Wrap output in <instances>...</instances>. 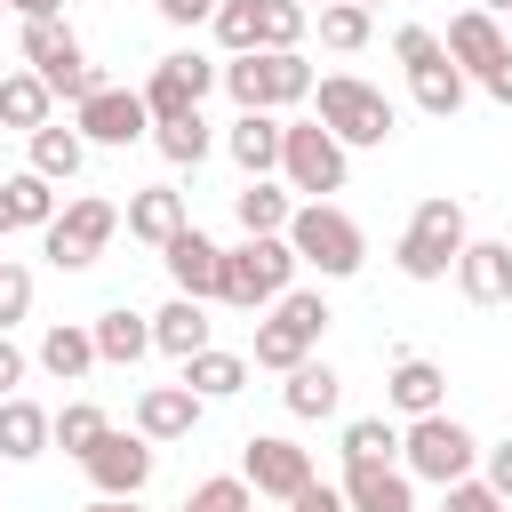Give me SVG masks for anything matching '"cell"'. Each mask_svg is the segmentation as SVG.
I'll use <instances>...</instances> for the list:
<instances>
[{
  "mask_svg": "<svg viewBox=\"0 0 512 512\" xmlns=\"http://www.w3.org/2000/svg\"><path fill=\"white\" fill-rule=\"evenodd\" d=\"M288 248H296V264H312L320 280H352L360 264H368V240H360V224L336 208V200H304L296 216H288V232H280Z\"/></svg>",
  "mask_w": 512,
  "mask_h": 512,
  "instance_id": "cell-1",
  "label": "cell"
},
{
  "mask_svg": "<svg viewBox=\"0 0 512 512\" xmlns=\"http://www.w3.org/2000/svg\"><path fill=\"white\" fill-rule=\"evenodd\" d=\"M216 80L232 88V104L240 112H280V104H304L312 96V64L296 56V48H248V56H232V64H216Z\"/></svg>",
  "mask_w": 512,
  "mask_h": 512,
  "instance_id": "cell-2",
  "label": "cell"
},
{
  "mask_svg": "<svg viewBox=\"0 0 512 512\" xmlns=\"http://www.w3.org/2000/svg\"><path fill=\"white\" fill-rule=\"evenodd\" d=\"M296 288V248L288 240H240L224 248V272H216V304H240V312H264Z\"/></svg>",
  "mask_w": 512,
  "mask_h": 512,
  "instance_id": "cell-3",
  "label": "cell"
},
{
  "mask_svg": "<svg viewBox=\"0 0 512 512\" xmlns=\"http://www.w3.org/2000/svg\"><path fill=\"white\" fill-rule=\"evenodd\" d=\"M320 128L352 152V144H384L392 128H400V104L384 96V88H368V80H352V72H328L320 80Z\"/></svg>",
  "mask_w": 512,
  "mask_h": 512,
  "instance_id": "cell-4",
  "label": "cell"
},
{
  "mask_svg": "<svg viewBox=\"0 0 512 512\" xmlns=\"http://www.w3.org/2000/svg\"><path fill=\"white\" fill-rule=\"evenodd\" d=\"M464 208L448 200V192H432V200H416V216H408V232H400V272L408 280H448L456 272V256H464Z\"/></svg>",
  "mask_w": 512,
  "mask_h": 512,
  "instance_id": "cell-5",
  "label": "cell"
},
{
  "mask_svg": "<svg viewBox=\"0 0 512 512\" xmlns=\"http://www.w3.org/2000/svg\"><path fill=\"white\" fill-rule=\"evenodd\" d=\"M16 48H24V64H32V80L48 88V96H96L104 80H96V64L80 56V40H72V24L64 16H40V24H24L16 32Z\"/></svg>",
  "mask_w": 512,
  "mask_h": 512,
  "instance_id": "cell-6",
  "label": "cell"
},
{
  "mask_svg": "<svg viewBox=\"0 0 512 512\" xmlns=\"http://www.w3.org/2000/svg\"><path fill=\"white\" fill-rule=\"evenodd\" d=\"M328 320H336V312H328L320 288H288V296L272 304V320L256 328V368H280V376H288L296 360H312V344L328 336Z\"/></svg>",
  "mask_w": 512,
  "mask_h": 512,
  "instance_id": "cell-7",
  "label": "cell"
},
{
  "mask_svg": "<svg viewBox=\"0 0 512 512\" xmlns=\"http://www.w3.org/2000/svg\"><path fill=\"white\" fill-rule=\"evenodd\" d=\"M120 232V208L112 200H96V192H80V200H64L48 224H40V248H48V264L56 272H88L96 256H104V240Z\"/></svg>",
  "mask_w": 512,
  "mask_h": 512,
  "instance_id": "cell-8",
  "label": "cell"
},
{
  "mask_svg": "<svg viewBox=\"0 0 512 512\" xmlns=\"http://www.w3.org/2000/svg\"><path fill=\"white\" fill-rule=\"evenodd\" d=\"M400 456H408V480H432V488H448V480H472V464H480V440L440 408V416H416L408 432H400Z\"/></svg>",
  "mask_w": 512,
  "mask_h": 512,
  "instance_id": "cell-9",
  "label": "cell"
},
{
  "mask_svg": "<svg viewBox=\"0 0 512 512\" xmlns=\"http://www.w3.org/2000/svg\"><path fill=\"white\" fill-rule=\"evenodd\" d=\"M280 176H288V192L328 200V192H344V144L320 120H280Z\"/></svg>",
  "mask_w": 512,
  "mask_h": 512,
  "instance_id": "cell-10",
  "label": "cell"
},
{
  "mask_svg": "<svg viewBox=\"0 0 512 512\" xmlns=\"http://www.w3.org/2000/svg\"><path fill=\"white\" fill-rule=\"evenodd\" d=\"M240 480H248V496H272V504H288L304 480H320L312 472V448H296V440H280V432H256L248 448H240Z\"/></svg>",
  "mask_w": 512,
  "mask_h": 512,
  "instance_id": "cell-11",
  "label": "cell"
},
{
  "mask_svg": "<svg viewBox=\"0 0 512 512\" xmlns=\"http://www.w3.org/2000/svg\"><path fill=\"white\" fill-rule=\"evenodd\" d=\"M216 88V64L208 56H192V48H176V56H160L152 64V80L136 88L144 96V112L152 120H184V112H200V96Z\"/></svg>",
  "mask_w": 512,
  "mask_h": 512,
  "instance_id": "cell-12",
  "label": "cell"
},
{
  "mask_svg": "<svg viewBox=\"0 0 512 512\" xmlns=\"http://www.w3.org/2000/svg\"><path fill=\"white\" fill-rule=\"evenodd\" d=\"M80 464H88L96 496H136V488L152 480V440H144V432H104Z\"/></svg>",
  "mask_w": 512,
  "mask_h": 512,
  "instance_id": "cell-13",
  "label": "cell"
},
{
  "mask_svg": "<svg viewBox=\"0 0 512 512\" xmlns=\"http://www.w3.org/2000/svg\"><path fill=\"white\" fill-rule=\"evenodd\" d=\"M80 144H136L144 128H152V112H144V96L136 88H96V96H80Z\"/></svg>",
  "mask_w": 512,
  "mask_h": 512,
  "instance_id": "cell-14",
  "label": "cell"
},
{
  "mask_svg": "<svg viewBox=\"0 0 512 512\" xmlns=\"http://www.w3.org/2000/svg\"><path fill=\"white\" fill-rule=\"evenodd\" d=\"M440 48H448V64H456L464 80H488V72H496V64L512 56L504 24H496V16H480V8H464V16L448 24V40H440Z\"/></svg>",
  "mask_w": 512,
  "mask_h": 512,
  "instance_id": "cell-15",
  "label": "cell"
},
{
  "mask_svg": "<svg viewBox=\"0 0 512 512\" xmlns=\"http://www.w3.org/2000/svg\"><path fill=\"white\" fill-rule=\"evenodd\" d=\"M160 256H168V280H176V296H192V304H208V296H216L224 248H216L208 232H192V224H184V232H176V240H168Z\"/></svg>",
  "mask_w": 512,
  "mask_h": 512,
  "instance_id": "cell-16",
  "label": "cell"
},
{
  "mask_svg": "<svg viewBox=\"0 0 512 512\" xmlns=\"http://www.w3.org/2000/svg\"><path fill=\"white\" fill-rule=\"evenodd\" d=\"M456 288H464L472 304H512V240H464Z\"/></svg>",
  "mask_w": 512,
  "mask_h": 512,
  "instance_id": "cell-17",
  "label": "cell"
},
{
  "mask_svg": "<svg viewBox=\"0 0 512 512\" xmlns=\"http://www.w3.org/2000/svg\"><path fill=\"white\" fill-rule=\"evenodd\" d=\"M336 488H344V512H416V488L392 464H344Z\"/></svg>",
  "mask_w": 512,
  "mask_h": 512,
  "instance_id": "cell-18",
  "label": "cell"
},
{
  "mask_svg": "<svg viewBox=\"0 0 512 512\" xmlns=\"http://www.w3.org/2000/svg\"><path fill=\"white\" fill-rule=\"evenodd\" d=\"M120 224H128L144 248H168V240L184 232V192H168V184H144V192H128Z\"/></svg>",
  "mask_w": 512,
  "mask_h": 512,
  "instance_id": "cell-19",
  "label": "cell"
},
{
  "mask_svg": "<svg viewBox=\"0 0 512 512\" xmlns=\"http://www.w3.org/2000/svg\"><path fill=\"white\" fill-rule=\"evenodd\" d=\"M88 344H96V360L136 368V360L152 352V320H144V312H128V304H112V312H96V320H88Z\"/></svg>",
  "mask_w": 512,
  "mask_h": 512,
  "instance_id": "cell-20",
  "label": "cell"
},
{
  "mask_svg": "<svg viewBox=\"0 0 512 512\" xmlns=\"http://www.w3.org/2000/svg\"><path fill=\"white\" fill-rule=\"evenodd\" d=\"M384 400H392L408 424H416V416H440V400H448V376H440L432 360H416V352H408V360H392V376H384Z\"/></svg>",
  "mask_w": 512,
  "mask_h": 512,
  "instance_id": "cell-21",
  "label": "cell"
},
{
  "mask_svg": "<svg viewBox=\"0 0 512 512\" xmlns=\"http://www.w3.org/2000/svg\"><path fill=\"white\" fill-rule=\"evenodd\" d=\"M200 424V400L184 392V384H152V392H136V432L144 440H184Z\"/></svg>",
  "mask_w": 512,
  "mask_h": 512,
  "instance_id": "cell-22",
  "label": "cell"
},
{
  "mask_svg": "<svg viewBox=\"0 0 512 512\" xmlns=\"http://www.w3.org/2000/svg\"><path fill=\"white\" fill-rule=\"evenodd\" d=\"M152 352H176V360L208 352V304H192V296H168V304L152 312Z\"/></svg>",
  "mask_w": 512,
  "mask_h": 512,
  "instance_id": "cell-23",
  "label": "cell"
},
{
  "mask_svg": "<svg viewBox=\"0 0 512 512\" xmlns=\"http://www.w3.org/2000/svg\"><path fill=\"white\" fill-rule=\"evenodd\" d=\"M280 400H288V416H336V400H344V376L328 368V360H296L288 368V384H280Z\"/></svg>",
  "mask_w": 512,
  "mask_h": 512,
  "instance_id": "cell-24",
  "label": "cell"
},
{
  "mask_svg": "<svg viewBox=\"0 0 512 512\" xmlns=\"http://www.w3.org/2000/svg\"><path fill=\"white\" fill-rule=\"evenodd\" d=\"M40 448H48V408L24 400V392H8V400H0V456H8V464H32Z\"/></svg>",
  "mask_w": 512,
  "mask_h": 512,
  "instance_id": "cell-25",
  "label": "cell"
},
{
  "mask_svg": "<svg viewBox=\"0 0 512 512\" xmlns=\"http://www.w3.org/2000/svg\"><path fill=\"white\" fill-rule=\"evenodd\" d=\"M56 216V184L48 176H0V232H32V224H48Z\"/></svg>",
  "mask_w": 512,
  "mask_h": 512,
  "instance_id": "cell-26",
  "label": "cell"
},
{
  "mask_svg": "<svg viewBox=\"0 0 512 512\" xmlns=\"http://www.w3.org/2000/svg\"><path fill=\"white\" fill-rule=\"evenodd\" d=\"M224 152H232L248 176H272V168H280V120H272V112H240L232 136H224Z\"/></svg>",
  "mask_w": 512,
  "mask_h": 512,
  "instance_id": "cell-27",
  "label": "cell"
},
{
  "mask_svg": "<svg viewBox=\"0 0 512 512\" xmlns=\"http://www.w3.org/2000/svg\"><path fill=\"white\" fill-rule=\"evenodd\" d=\"M240 384H248V360H240V352H216V344H208V352L184 360V392H192V400H232Z\"/></svg>",
  "mask_w": 512,
  "mask_h": 512,
  "instance_id": "cell-28",
  "label": "cell"
},
{
  "mask_svg": "<svg viewBox=\"0 0 512 512\" xmlns=\"http://www.w3.org/2000/svg\"><path fill=\"white\" fill-rule=\"evenodd\" d=\"M408 88H416V104H424L432 120H456V112H464V88H472V80H464V72H456L448 56H432V64H416V72H408Z\"/></svg>",
  "mask_w": 512,
  "mask_h": 512,
  "instance_id": "cell-29",
  "label": "cell"
},
{
  "mask_svg": "<svg viewBox=\"0 0 512 512\" xmlns=\"http://www.w3.org/2000/svg\"><path fill=\"white\" fill-rule=\"evenodd\" d=\"M80 160H88V144H80V128H32V176H48V184H72L80 176Z\"/></svg>",
  "mask_w": 512,
  "mask_h": 512,
  "instance_id": "cell-30",
  "label": "cell"
},
{
  "mask_svg": "<svg viewBox=\"0 0 512 512\" xmlns=\"http://www.w3.org/2000/svg\"><path fill=\"white\" fill-rule=\"evenodd\" d=\"M232 216H240V232H248V240H280L296 208H288V192H272L264 176H248V192L232 200Z\"/></svg>",
  "mask_w": 512,
  "mask_h": 512,
  "instance_id": "cell-31",
  "label": "cell"
},
{
  "mask_svg": "<svg viewBox=\"0 0 512 512\" xmlns=\"http://www.w3.org/2000/svg\"><path fill=\"white\" fill-rule=\"evenodd\" d=\"M104 432H112V424H104V408H96V400H64V408L48 416V448H64V456H88Z\"/></svg>",
  "mask_w": 512,
  "mask_h": 512,
  "instance_id": "cell-32",
  "label": "cell"
},
{
  "mask_svg": "<svg viewBox=\"0 0 512 512\" xmlns=\"http://www.w3.org/2000/svg\"><path fill=\"white\" fill-rule=\"evenodd\" d=\"M40 368H48L56 384H80V376L96 368V344H88V328H48V336H40Z\"/></svg>",
  "mask_w": 512,
  "mask_h": 512,
  "instance_id": "cell-33",
  "label": "cell"
},
{
  "mask_svg": "<svg viewBox=\"0 0 512 512\" xmlns=\"http://www.w3.org/2000/svg\"><path fill=\"white\" fill-rule=\"evenodd\" d=\"M48 104H56V96H48L32 72H8V80H0V128H24V136H32V128H48Z\"/></svg>",
  "mask_w": 512,
  "mask_h": 512,
  "instance_id": "cell-34",
  "label": "cell"
},
{
  "mask_svg": "<svg viewBox=\"0 0 512 512\" xmlns=\"http://www.w3.org/2000/svg\"><path fill=\"white\" fill-rule=\"evenodd\" d=\"M152 144H160V160L200 168V160H208V120H200V112H184V120H152Z\"/></svg>",
  "mask_w": 512,
  "mask_h": 512,
  "instance_id": "cell-35",
  "label": "cell"
},
{
  "mask_svg": "<svg viewBox=\"0 0 512 512\" xmlns=\"http://www.w3.org/2000/svg\"><path fill=\"white\" fill-rule=\"evenodd\" d=\"M304 24H312V8L304 0H256V48H296L304 40Z\"/></svg>",
  "mask_w": 512,
  "mask_h": 512,
  "instance_id": "cell-36",
  "label": "cell"
},
{
  "mask_svg": "<svg viewBox=\"0 0 512 512\" xmlns=\"http://www.w3.org/2000/svg\"><path fill=\"white\" fill-rule=\"evenodd\" d=\"M400 456V432L384 416H352L344 424V464H392Z\"/></svg>",
  "mask_w": 512,
  "mask_h": 512,
  "instance_id": "cell-37",
  "label": "cell"
},
{
  "mask_svg": "<svg viewBox=\"0 0 512 512\" xmlns=\"http://www.w3.org/2000/svg\"><path fill=\"white\" fill-rule=\"evenodd\" d=\"M184 512H256V496H248L240 472H216V480H200V488L184 496Z\"/></svg>",
  "mask_w": 512,
  "mask_h": 512,
  "instance_id": "cell-38",
  "label": "cell"
},
{
  "mask_svg": "<svg viewBox=\"0 0 512 512\" xmlns=\"http://www.w3.org/2000/svg\"><path fill=\"white\" fill-rule=\"evenodd\" d=\"M312 16H320V40L344 48V56L368 40V8H352V0H328V8H312Z\"/></svg>",
  "mask_w": 512,
  "mask_h": 512,
  "instance_id": "cell-39",
  "label": "cell"
},
{
  "mask_svg": "<svg viewBox=\"0 0 512 512\" xmlns=\"http://www.w3.org/2000/svg\"><path fill=\"white\" fill-rule=\"evenodd\" d=\"M208 24H216V40H224L232 56H248V48H256V0H216V16H208Z\"/></svg>",
  "mask_w": 512,
  "mask_h": 512,
  "instance_id": "cell-40",
  "label": "cell"
},
{
  "mask_svg": "<svg viewBox=\"0 0 512 512\" xmlns=\"http://www.w3.org/2000/svg\"><path fill=\"white\" fill-rule=\"evenodd\" d=\"M440 512H512V504L472 472V480H448V488H440Z\"/></svg>",
  "mask_w": 512,
  "mask_h": 512,
  "instance_id": "cell-41",
  "label": "cell"
},
{
  "mask_svg": "<svg viewBox=\"0 0 512 512\" xmlns=\"http://www.w3.org/2000/svg\"><path fill=\"white\" fill-rule=\"evenodd\" d=\"M24 312H32V272H24V264H0V336H8Z\"/></svg>",
  "mask_w": 512,
  "mask_h": 512,
  "instance_id": "cell-42",
  "label": "cell"
},
{
  "mask_svg": "<svg viewBox=\"0 0 512 512\" xmlns=\"http://www.w3.org/2000/svg\"><path fill=\"white\" fill-rule=\"evenodd\" d=\"M392 56L416 72V64H432V56H448V48H440V32H424V24H400V32H392Z\"/></svg>",
  "mask_w": 512,
  "mask_h": 512,
  "instance_id": "cell-43",
  "label": "cell"
},
{
  "mask_svg": "<svg viewBox=\"0 0 512 512\" xmlns=\"http://www.w3.org/2000/svg\"><path fill=\"white\" fill-rule=\"evenodd\" d=\"M480 480L512 504V440H496V448H480Z\"/></svg>",
  "mask_w": 512,
  "mask_h": 512,
  "instance_id": "cell-44",
  "label": "cell"
},
{
  "mask_svg": "<svg viewBox=\"0 0 512 512\" xmlns=\"http://www.w3.org/2000/svg\"><path fill=\"white\" fill-rule=\"evenodd\" d=\"M288 512H344V488H328V480H304V488L288 496Z\"/></svg>",
  "mask_w": 512,
  "mask_h": 512,
  "instance_id": "cell-45",
  "label": "cell"
},
{
  "mask_svg": "<svg viewBox=\"0 0 512 512\" xmlns=\"http://www.w3.org/2000/svg\"><path fill=\"white\" fill-rule=\"evenodd\" d=\"M152 8H160L168 24H208V16H216V0H152Z\"/></svg>",
  "mask_w": 512,
  "mask_h": 512,
  "instance_id": "cell-46",
  "label": "cell"
},
{
  "mask_svg": "<svg viewBox=\"0 0 512 512\" xmlns=\"http://www.w3.org/2000/svg\"><path fill=\"white\" fill-rule=\"evenodd\" d=\"M16 384H24V352H16V344H8V336H0V400H8V392H16Z\"/></svg>",
  "mask_w": 512,
  "mask_h": 512,
  "instance_id": "cell-47",
  "label": "cell"
},
{
  "mask_svg": "<svg viewBox=\"0 0 512 512\" xmlns=\"http://www.w3.org/2000/svg\"><path fill=\"white\" fill-rule=\"evenodd\" d=\"M480 88H488V96H496V104H512V56H504V64H496V72H488V80H480Z\"/></svg>",
  "mask_w": 512,
  "mask_h": 512,
  "instance_id": "cell-48",
  "label": "cell"
},
{
  "mask_svg": "<svg viewBox=\"0 0 512 512\" xmlns=\"http://www.w3.org/2000/svg\"><path fill=\"white\" fill-rule=\"evenodd\" d=\"M0 8H16V16H24V24H40V16H56V8H64V0H0Z\"/></svg>",
  "mask_w": 512,
  "mask_h": 512,
  "instance_id": "cell-49",
  "label": "cell"
},
{
  "mask_svg": "<svg viewBox=\"0 0 512 512\" xmlns=\"http://www.w3.org/2000/svg\"><path fill=\"white\" fill-rule=\"evenodd\" d=\"M88 512H136V496H96Z\"/></svg>",
  "mask_w": 512,
  "mask_h": 512,
  "instance_id": "cell-50",
  "label": "cell"
},
{
  "mask_svg": "<svg viewBox=\"0 0 512 512\" xmlns=\"http://www.w3.org/2000/svg\"><path fill=\"white\" fill-rule=\"evenodd\" d=\"M480 16H512V0H480Z\"/></svg>",
  "mask_w": 512,
  "mask_h": 512,
  "instance_id": "cell-51",
  "label": "cell"
},
{
  "mask_svg": "<svg viewBox=\"0 0 512 512\" xmlns=\"http://www.w3.org/2000/svg\"><path fill=\"white\" fill-rule=\"evenodd\" d=\"M504 40H512V16H504Z\"/></svg>",
  "mask_w": 512,
  "mask_h": 512,
  "instance_id": "cell-52",
  "label": "cell"
},
{
  "mask_svg": "<svg viewBox=\"0 0 512 512\" xmlns=\"http://www.w3.org/2000/svg\"><path fill=\"white\" fill-rule=\"evenodd\" d=\"M352 8H376V0H352Z\"/></svg>",
  "mask_w": 512,
  "mask_h": 512,
  "instance_id": "cell-53",
  "label": "cell"
},
{
  "mask_svg": "<svg viewBox=\"0 0 512 512\" xmlns=\"http://www.w3.org/2000/svg\"><path fill=\"white\" fill-rule=\"evenodd\" d=\"M304 8H328V0H304Z\"/></svg>",
  "mask_w": 512,
  "mask_h": 512,
  "instance_id": "cell-54",
  "label": "cell"
},
{
  "mask_svg": "<svg viewBox=\"0 0 512 512\" xmlns=\"http://www.w3.org/2000/svg\"><path fill=\"white\" fill-rule=\"evenodd\" d=\"M0 136H8V128H0Z\"/></svg>",
  "mask_w": 512,
  "mask_h": 512,
  "instance_id": "cell-55",
  "label": "cell"
}]
</instances>
